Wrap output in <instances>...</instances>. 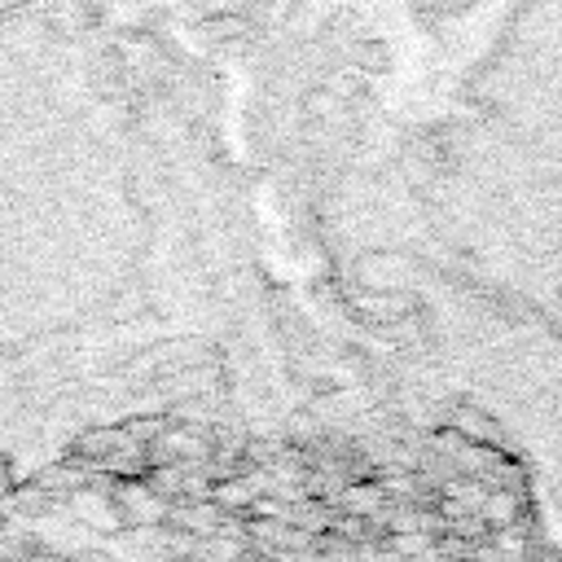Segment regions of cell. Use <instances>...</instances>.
Returning a JSON list of instances; mask_svg holds the SVG:
<instances>
[{
	"instance_id": "cell-1",
	"label": "cell",
	"mask_w": 562,
	"mask_h": 562,
	"mask_svg": "<svg viewBox=\"0 0 562 562\" xmlns=\"http://www.w3.org/2000/svg\"><path fill=\"white\" fill-rule=\"evenodd\" d=\"M457 189L492 263L562 294V0H531L479 70Z\"/></svg>"
}]
</instances>
